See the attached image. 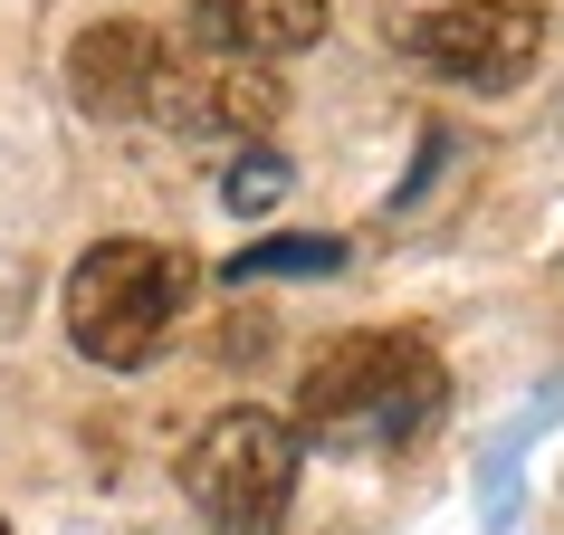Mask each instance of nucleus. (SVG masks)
I'll list each match as a JSON object with an SVG mask.
<instances>
[{
    "label": "nucleus",
    "mask_w": 564,
    "mask_h": 535,
    "mask_svg": "<svg viewBox=\"0 0 564 535\" xmlns=\"http://www.w3.org/2000/svg\"><path fill=\"white\" fill-rule=\"evenodd\" d=\"M449 412V363L412 326H355L297 373L288 430L326 449H402Z\"/></svg>",
    "instance_id": "nucleus-1"
},
{
    "label": "nucleus",
    "mask_w": 564,
    "mask_h": 535,
    "mask_svg": "<svg viewBox=\"0 0 564 535\" xmlns=\"http://www.w3.org/2000/svg\"><path fill=\"white\" fill-rule=\"evenodd\" d=\"M192 287H202V268L182 249H163V239H96L67 268V345L96 373H144L173 345Z\"/></svg>",
    "instance_id": "nucleus-2"
},
{
    "label": "nucleus",
    "mask_w": 564,
    "mask_h": 535,
    "mask_svg": "<svg viewBox=\"0 0 564 535\" xmlns=\"http://www.w3.org/2000/svg\"><path fill=\"white\" fill-rule=\"evenodd\" d=\"M297 430L278 412H210L182 440V498L210 535H278L297 506Z\"/></svg>",
    "instance_id": "nucleus-3"
},
{
    "label": "nucleus",
    "mask_w": 564,
    "mask_h": 535,
    "mask_svg": "<svg viewBox=\"0 0 564 535\" xmlns=\"http://www.w3.org/2000/svg\"><path fill=\"white\" fill-rule=\"evenodd\" d=\"M402 48H412L421 77H441L459 96H507L545 58V10L535 0H441V10L412 20Z\"/></svg>",
    "instance_id": "nucleus-4"
},
{
    "label": "nucleus",
    "mask_w": 564,
    "mask_h": 535,
    "mask_svg": "<svg viewBox=\"0 0 564 535\" xmlns=\"http://www.w3.org/2000/svg\"><path fill=\"white\" fill-rule=\"evenodd\" d=\"M153 116L173 124V134H192V144H249V134L278 124V77L249 67V58H210V48L182 58V48H173Z\"/></svg>",
    "instance_id": "nucleus-5"
},
{
    "label": "nucleus",
    "mask_w": 564,
    "mask_h": 535,
    "mask_svg": "<svg viewBox=\"0 0 564 535\" xmlns=\"http://www.w3.org/2000/svg\"><path fill=\"white\" fill-rule=\"evenodd\" d=\"M163 67H173L163 30H144V20H96V30L67 48V96H77V116H96V124H134V116H153Z\"/></svg>",
    "instance_id": "nucleus-6"
},
{
    "label": "nucleus",
    "mask_w": 564,
    "mask_h": 535,
    "mask_svg": "<svg viewBox=\"0 0 564 535\" xmlns=\"http://www.w3.org/2000/svg\"><path fill=\"white\" fill-rule=\"evenodd\" d=\"M335 0H192V39L210 58H249V67H278V58H306L326 39Z\"/></svg>",
    "instance_id": "nucleus-7"
},
{
    "label": "nucleus",
    "mask_w": 564,
    "mask_h": 535,
    "mask_svg": "<svg viewBox=\"0 0 564 535\" xmlns=\"http://www.w3.org/2000/svg\"><path fill=\"white\" fill-rule=\"evenodd\" d=\"M288 268H345V249H335V239H268V249H249L230 277H288Z\"/></svg>",
    "instance_id": "nucleus-8"
},
{
    "label": "nucleus",
    "mask_w": 564,
    "mask_h": 535,
    "mask_svg": "<svg viewBox=\"0 0 564 535\" xmlns=\"http://www.w3.org/2000/svg\"><path fill=\"white\" fill-rule=\"evenodd\" d=\"M278 192H288V163H278V153H249V163H230V182H220L230 210H268Z\"/></svg>",
    "instance_id": "nucleus-9"
},
{
    "label": "nucleus",
    "mask_w": 564,
    "mask_h": 535,
    "mask_svg": "<svg viewBox=\"0 0 564 535\" xmlns=\"http://www.w3.org/2000/svg\"><path fill=\"white\" fill-rule=\"evenodd\" d=\"M0 535H10V526H0Z\"/></svg>",
    "instance_id": "nucleus-10"
}]
</instances>
